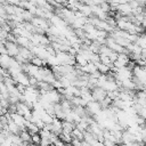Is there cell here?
I'll return each instance as SVG.
<instances>
[{
  "label": "cell",
  "mask_w": 146,
  "mask_h": 146,
  "mask_svg": "<svg viewBox=\"0 0 146 146\" xmlns=\"http://www.w3.org/2000/svg\"><path fill=\"white\" fill-rule=\"evenodd\" d=\"M86 110H87V114L90 115V116H96L97 114H99L103 111L102 105L98 102H91V103H89L87 105Z\"/></svg>",
  "instance_id": "6da1fadb"
},
{
  "label": "cell",
  "mask_w": 146,
  "mask_h": 146,
  "mask_svg": "<svg viewBox=\"0 0 146 146\" xmlns=\"http://www.w3.org/2000/svg\"><path fill=\"white\" fill-rule=\"evenodd\" d=\"M91 94H92V97L95 99V102H98V103H102L106 97H107V92L100 88V87H96L91 90Z\"/></svg>",
  "instance_id": "7a4b0ae2"
},
{
  "label": "cell",
  "mask_w": 146,
  "mask_h": 146,
  "mask_svg": "<svg viewBox=\"0 0 146 146\" xmlns=\"http://www.w3.org/2000/svg\"><path fill=\"white\" fill-rule=\"evenodd\" d=\"M62 124H63V132H65V133H72L73 130L76 128L75 123L68 122V121H63Z\"/></svg>",
  "instance_id": "3957f363"
},
{
  "label": "cell",
  "mask_w": 146,
  "mask_h": 146,
  "mask_svg": "<svg viewBox=\"0 0 146 146\" xmlns=\"http://www.w3.org/2000/svg\"><path fill=\"white\" fill-rule=\"evenodd\" d=\"M128 143H135V135L125 130L122 133V144H128Z\"/></svg>",
  "instance_id": "277c9868"
},
{
  "label": "cell",
  "mask_w": 146,
  "mask_h": 146,
  "mask_svg": "<svg viewBox=\"0 0 146 146\" xmlns=\"http://www.w3.org/2000/svg\"><path fill=\"white\" fill-rule=\"evenodd\" d=\"M8 131L13 135H19L21 133V128L11 120V121L8 122Z\"/></svg>",
  "instance_id": "5b68a950"
},
{
  "label": "cell",
  "mask_w": 146,
  "mask_h": 146,
  "mask_svg": "<svg viewBox=\"0 0 146 146\" xmlns=\"http://www.w3.org/2000/svg\"><path fill=\"white\" fill-rule=\"evenodd\" d=\"M19 137H21V139H22L23 143H26V144H31V143H32V135H31L27 130L22 131V132L19 133Z\"/></svg>",
  "instance_id": "8992f818"
},
{
  "label": "cell",
  "mask_w": 146,
  "mask_h": 146,
  "mask_svg": "<svg viewBox=\"0 0 146 146\" xmlns=\"http://www.w3.org/2000/svg\"><path fill=\"white\" fill-rule=\"evenodd\" d=\"M75 60H76V65H79V66H86L89 62L86 59V57L82 55V54H78L76 56H75Z\"/></svg>",
  "instance_id": "52a82bcc"
},
{
  "label": "cell",
  "mask_w": 146,
  "mask_h": 146,
  "mask_svg": "<svg viewBox=\"0 0 146 146\" xmlns=\"http://www.w3.org/2000/svg\"><path fill=\"white\" fill-rule=\"evenodd\" d=\"M71 135H72L73 139L75 138V139H79V140H82V141H83V139H84V132H83V131H81V130H80V129H78V128H75Z\"/></svg>",
  "instance_id": "ba28073f"
},
{
  "label": "cell",
  "mask_w": 146,
  "mask_h": 146,
  "mask_svg": "<svg viewBox=\"0 0 146 146\" xmlns=\"http://www.w3.org/2000/svg\"><path fill=\"white\" fill-rule=\"evenodd\" d=\"M136 44H138L141 49H146V32L143 34H139L138 41L136 42Z\"/></svg>",
  "instance_id": "9c48e42d"
},
{
  "label": "cell",
  "mask_w": 146,
  "mask_h": 146,
  "mask_svg": "<svg viewBox=\"0 0 146 146\" xmlns=\"http://www.w3.org/2000/svg\"><path fill=\"white\" fill-rule=\"evenodd\" d=\"M96 65H97L98 71H99L102 74H108V73L111 72V67H110V66H107V65H105V64L98 63V64H96Z\"/></svg>",
  "instance_id": "30bf717a"
},
{
  "label": "cell",
  "mask_w": 146,
  "mask_h": 146,
  "mask_svg": "<svg viewBox=\"0 0 146 146\" xmlns=\"http://www.w3.org/2000/svg\"><path fill=\"white\" fill-rule=\"evenodd\" d=\"M59 139H60L63 143H65V144H71L72 140H73V137H72L71 133H65V132H63V133L59 136Z\"/></svg>",
  "instance_id": "8fae6325"
},
{
  "label": "cell",
  "mask_w": 146,
  "mask_h": 146,
  "mask_svg": "<svg viewBox=\"0 0 146 146\" xmlns=\"http://www.w3.org/2000/svg\"><path fill=\"white\" fill-rule=\"evenodd\" d=\"M41 141H42V139H41V137H40L39 133L32 135V144H35V145L40 146V145H41Z\"/></svg>",
  "instance_id": "7c38bea8"
},
{
  "label": "cell",
  "mask_w": 146,
  "mask_h": 146,
  "mask_svg": "<svg viewBox=\"0 0 146 146\" xmlns=\"http://www.w3.org/2000/svg\"><path fill=\"white\" fill-rule=\"evenodd\" d=\"M72 146H82V140H79V139H73L72 140Z\"/></svg>",
  "instance_id": "4fadbf2b"
},
{
  "label": "cell",
  "mask_w": 146,
  "mask_h": 146,
  "mask_svg": "<svg viewBox=\"0 0 146 146\" xmlns=\"http://www.w3.org/2000/svg\"><path fill=\"white\" fill-rule=\"evenodd\" d=\"M82 146H91V144H89V143H87V141H82Z\"/></svg>",
  "instance_id": "5bb4252c"
},
{
  "label": "cell",
  "mask_w": 146,
  "mask_h": 146,
  "mask_svg": "<svg viewBox=\"0 0 146 146\" xmlns=\"http://www.w3.org/2000/svg\"><path fill=\"white\" fill-rule=\"evenodd\" d=\"M29 146H38V145H35V144H32V143H31V144H29Z\"/></svg>",
  "instance_id": "9a60e30c"
},
{
  "label": "cell",
  "mask_w": 146,
  "mask_h": 146,
  "mask_svg": "<svg viewBox=\"0 0 146 146\" xmlns=\"http://www.w3.org/2000/svg\"><path fill=\"white\" fill-rule=\"evenodd\" d=\"M144 127L146 128V119H145V124H144Z\"/></svg>",
  "instance_id": "2e32d148"
}]
</instances>
